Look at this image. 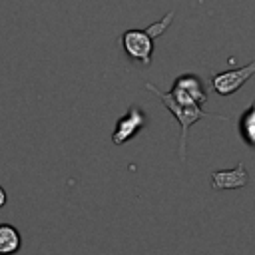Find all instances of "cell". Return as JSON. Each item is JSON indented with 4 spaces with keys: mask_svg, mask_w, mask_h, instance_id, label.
<instances>
[{
    "mask_svg": "<svg viewBox=\"0 0 255 255\" xmlns=\"http://www.w3.org/2000/svg\"><path fill=\"white\" fill-rule=\"evenodd\" d=\"M173 16H175V12L169 10L159 22H153L145 30H126L122 34V48H124V52L131 60H137L143 66H149L151 60H153V40L159 38L169 28V24L173 22Z\"/></svg>",
    "mask_w": 255,
    "mask_h": 255,
    "instance_id": "cell-1",
    "label": "cell"
},
{
    "mask_svg": "<svg viewBox=\"0 0 255 255\" xmlns=\"http://www.w3.org/2000/svg\"><path fill=\"white\" fill-rule=\"evenodd\" d=\"M145 88H147L149 92L157 94L159 100L163 102V106H165V108L171 112V116L177 120V124H179V128H181V135H179V157H181V161H185L187 131H189V128H191L193 122H197L199 118H205V116H209V114L203 112L199 104H193V102H181V100H177L171 92H161V90H159L157 86H153V84H145Z\"/></svg>",
    "mask_w": 255,
    "mask_h": 255,
    "instance_id": "cell-2",
    "label": "cell"
},
{
    "mask_svg": "<svg viewBox=\"0 0 255 255\" xmlns=\"http://www.w3.org/2000/svg\"><path fill=\"white\" fill-rule=\"evenodd\" d=\"M255 74V62L243 66V68H235V70H227V72H219L211 76V86L219 96H231L235 94L251 76Z\"/></svg>",
    "mask_w": 255,
    "mask_h": 255,
    "instance_id": "cell-3",
    "label": "cell"
},
{
    "mask_svg": "<svg viewBox=\"0 0 255 255\" xmlns=\"http://www.w3.org/2000/svg\"><path fill=\"white\" fill-rule=\"evenodd\" d=\"M145 114L141 112V108H137V106H131L118 122H116V129H114V133H112V141L116 143V145H122V143H126L128 139H131L143 126H145Z\"/></svg>",
    "mask_w": 255,
    "mask_h": 255,
    "instance_id": "cell-4",
    "label": "cell"
},
{
    "mask_svg": "<svg viewBox=\"0 0 255 255\" xmlns=\"http://www.w3.org/2000/svg\"><path fill=\"white\" fill-rule=\"evenodd\" d=\"M169 92L181 102H193L199 106L207 100V92H205V88L197 76H179L173 82Z\"/></svg>",
    "mask_w": 255,
    "mask_h": 255,
    "instance_id": "cell-5",
    "label": "cell"
},
{
    "mask_svg": "<svg viewBox=\"0 0 255 255\" xmlns=\"http://www.w3.org/2000/svg\"><path fill=\"white\" fill-rule=\"evenodd\" d=\"M247 169L243 163H237L233 169H219L211 173V187L213 189H239L247 185Z\"/></svg>",
    "mask_w": 255,
    "mask_h": 255,
    "instance_id": "cell-6",
    "label": "cell"
},
{
    "mask_svg": "<svg viewBox=\"0 0 255 255\" xmlns=\"http://www.w3.org/2000/svg\"><path fill=\"white\" fill-rule=\"evenodd\" d=\"M22 245L20 231L10 223H0V255L16 253Z\"/></svg>",
    "mask_w": 255,
    "mask_h": 255,
    "instance_id": "cell-7",
    "label": "cell"
},
{
    "mask_svg": "<svg viewBox=\"0 0 255 255\" xmlns=\"http://www.w3.org/2000/svg\"><path fill=\"white\" fill-rule=\"evenodd\" d=\"M239 133L245 143L255 145V102L241 114L239 120Z\"/></svg>",
    "mask_w": 255,
    "mask_h": 255,
    "instance_id": "cell-8",
    "label": "cell"
},
{
    "mask_svg": "<svg viewBox=\"0 0 255 255\" xmlns=\"http://www.w3.org/2000/svg\"><path fill=\"white\" fill-rule=\"evenodd\" d=\"M6 201H8V195H6L4 187L0 185V207H4V205H6Z\"/></svg>",
    "mask_w": 255,
    "mask_h": 255,
    "instance_id": "cell-9",
    "label": "cell"
}]
</instances>
